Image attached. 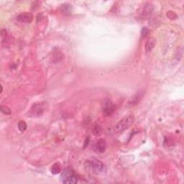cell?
<instances>
[{
  "label": "cell",
  "mask_w": 184,
  "mask_h": 184,
  "mask_svg": "<svg viewBox=\"0 0 184 184\" xmlns=\"http://www.w3.org/2000/svg\"><path fill=\"white\" fill-rule=\"evenodd\" d=\"M65 175L64 180L63 181V183L66 184H75L78 182V178L76 175L73 174V173H69V175L68 173H64Z\"/></svg>",
  "instance_id": "5"
},
{
  "label": "cell",
  "mask_w": 184,
  "mask_h": 184,
  "mask_svg": "<svg viewBox=\"0 0 184 184\" xmlns=\"http://www.w3.org/2000/svg\"><path fill=\"white\" fill-rule=\"evenodd\" d=\"M102 127L99 125H95L94 128H93V132H94V134L96 136L100 135L102 134Z\"/></svg>",
  "instance_id": "11"
},
{
  "label": "cell",
  "mask_w": 184,
  "mask_h": 184,
  "mask_svg": "<svg viewBox=\"0 0 184 184\" xmlns=\"http://www.w3.org/2000/svg\"><path fill=\"white\" fill-rule=\"evenodd\" d=\"M115 109V106L110 100H105L104 103H103L102 106V111L103 114L105 116H110L111 114L114 112Z\"/></svg>",
  "instance_id": "3"
},
{
  "label": "cell",
  "mask_w": 184,
  "mask_h": 184,
  "mask_svg": "<svg viewBox=\"0 0 184 184\" xmlns=\"http://www.w3.org/2000/svg\"><path fill=\"white\" fill-rule=\"evenodd\" d=\"M85 164L86 165V168L91 169L95 174H100L104 171V165L100 160H87Z\"/></svg>",
  "instance_id": "2"
},
{
  "label": "cell",
  "mask_w": 184,
  "mask_h": 184,
  "mask_svg": "<svg viewBox=\"0 0 184 184\" xmlns=\"http://www.w3.org/2000/svg\"><path fill=\"white\" fill-rule=\"evenodd\" d=\"M96 148L100 152H104L107 148V144L105 140H99L96 142Z\"/></svg>",
  "instance_id": "9"
},
{
  "label": "cell",
  "mask_w": 184,
  "mask_h": 184,
  "mask_svg": "<svg viewBox=\"0 0 184 184\" xmlns=\"http://www.w3.org/2000/svg\"><path fill=\"white\" fill-rule=\"evenodd\" d=\"M135 121V117L133 115H127L123 117L115 127V131L116 133H122L125 130L128 129Z\"/></svg>",
  "instance_id": "1"
},
{
  "label": "cell",
  "mask_w": 184,
  "mask_h": 184,
  "mask_svg": "<svg viewBox=\"0 0 184 184\" xmlns=\"http://www.w3.org/2000/svg\"><path fill=\"white\" fill-rule=\"evenodd\" d=\"M156 44V40L153 38H150L145 43V51L147 53L151 52Z\"/></svg>",
  "instance_id": "8"
},
{
  "label": "cell",
  "mask_w": 184,
  "mask_h": 184,
  "mask_svg": "<svg viewBox=\"0 0 184 184\" xmlns=\"http://www.w3.org/2000/svg\"><path fill=\"white\" fill-rule=\"evenodd\" d=\"M51 173L53 175H57L59 174L61 172V166L59 163H55L52 165V168H51Z\"/></svg>",
  "instance_id": "10"
},
{
  "label": "cell",
  "mask_w": 184,
  "mask_h": 184,
  "mask_svg": "<svg viewBox=\"0 0 184 184\" xmlns=\"http://www.w3.org/2000/svg\"><path fill=\"white\" fill-rule=\"evenodd\" d=\"M18 129L20 130V132L25 131V130L27 129V124L25 123V122L20 121V122L18 123Z\"/></svg>",
  "instance_id": "12"
},
{
  "label": "cell",
  "mask_w": 184,
  "mask_h": 184,
  "mask_svg": "<svg viewBox=\"0 0 184 184\" xmlns=\"http://www.w3.org/2000/svg\"><path fill=\"white\" fill-rule=\"evenodd\" d=\"M43 111H44V107L43 104L40 103H36L31 108V114L32 115H40L43 114Z\"/></svg>",
  "instance_id": "6"
},
{
  "label": "cell",
  "mask_w": 184,
  "mask_h": 184,
  "mask_svg": "<svg viewBox=\"0 0 184 184\" xmlns=\"http://www.w3.org/2000/svg\"><path fill=\"white\" fill-rule=\"evenodd\" d=\"M148 33H149V30L148 28H142V30L141 31V34H142V37L145 38V37L148 35Z\"/></svg>",
  "instance_id": "15"
},
{
  "label": "cell",
  "mask_w": 184,
  "mask_h": 184,
  "mask_svg": "<svg viewBox=\"0 0 184 184\" xmlns=\"http://www.w3.org/2000/svg\"><path fill=\"white\" fill-rule=\"evenodd\" d=\"M32 19L33 15L30 12H23L17 17V20L23 23H30Z\"/></svg>",
  "instance_id": "4"
},
{
  "label": "cell",
  "mask_w": 184,
  "mask_h": 184,
  "mask_svg": "<svg viewBox=\"0 0 184 184\" xmlns=\"http://www.w3.org/2000/svg\"><path fill=\"white\" fill-rule=\"evenodd\" d=\"M0 110H1V111L3 114H5V115H10V114H11V109H10L9 107L6 106L0 107Z\"/></svg>",
  "instance_id": "13"
},
{
  "label": "cell",
  "mask_w": 184,
  "mask_h": 184,
  "mask_svg": "<svg viewBox=\"0 0 184 184\" xmlns=\"http://www.w3.org/2000/svg\"><path fill=\"white\" fill-rule=\"evenodd\" d=\"M152 6L150 5V4H147V5L145 6L143 11L142 12L141 14V18L142 19H147L150 16V14H152Z\"/></svg>",
  "instance_id": "7"
},
{
  "label": "cell",
  "mask_w": 184,
  "mask_h": 184,
  "mask_svg": "<svg viewBox=\"0 0 184 184\" xmlns=\"http://www.w3.org/2000/svg\"><path fill=\"white\" fill-rule=\"evenodd\" d=\"M61 9L63 12H70L71 11V7L70 5H62Z\"/></svg>",
  "instance_id": "14"
}]
</instances>
